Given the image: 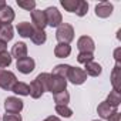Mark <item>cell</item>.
Returning a JSON list of instances; mask_svg holds the SVG:
<instances>
[{
    "label": "cell",
    "mask_w": 121,
    "mask_h": 121,
    "mask_svg": "<svg viewBox=\"0 0 121 121\" xmlns=\"http://www.w3.org/2000/svg\"><path fill=\"white\" fill-rule=\"evenodd\" d=\"M56 39L58 40V43H63V44H69L70 41H73L74 40V29H73V26L69 24V23H61L57 27Z\"/></svg>",
    "instance_id": "1"
},
{
    "label": "cell",
    "mask_w": 121,
    "mask_h": 121,
    "mask_svg": "<svg viewBox=\"0 0 121 121\" xmlns=\"http://www.w3.org/2000/svg\"><path fill=\"white\" fill-rule=\"evenodd\" d=\"M44 14L47 19V26H50V27H58L63 23V16L58 12L57 7H47L44 10Z\"/></svg>",
    "instance_id": "2"
},
{
    "label": "cell",
    "mask_w": 121,
    "mask_h": 121,
    "mask_svg": "<svg viewBox=\"0 0 121 121\" xmlns=\"http://www.w3.org/2000/svg\"><path fill=\"white\" fill-rule=\"evenodd\" d=\"M67 88V80L63 77H58L51 74L50 76V83H48V91L51 94H58L61 91H66Z\"/></svg>",
    "instance_id": "3"
},
{
    "label": "cell",
    "mask_w": 121,
    "mask_h": 121,
    "mask_svg": "<svg viewBox=\"0 0 121 121\" xmlns=\"http://www.w3.org/2000/svg\"><path fill=\"white\" fill-rule=\"evenodd\" d=\"M16 83H17V78H16L14 73H12L9 70H3V69L0 70V88L12 91V88Z\"/></svg>",
    "instance_id": "4"
},
{
    "label": "cell",
    "mask_w": 121,
    "mask_h": 121,
    "mask_svg": "<svg viewBox=\"0 0 121 121\" xmlns=\"http://www.w3.org/2000/svg\"><path fill=\"white\" fill-rule=\"evenodd\" d=\"M67 80H70V83H73L74 86H80V84H83L87 80V74L80 67H71L70 73L67 76Z\"/></svg>",
    "instance_id": "5"
},
{
    "label": "cell",
    "mask_w": 121,
    "mask_h": 121,
    "mask_svg": "<svg viewBox=\"0 0 121 121\" xmlns=\"http://www.w3.org/2000/svg\"><path fill=\"white\" fill-rule=\"evenodd\" d=\"M31 16V26L34 27V30H44V27L47 26V19H46V14L44 12L41 10H33L30 13Z\"/></svg>",
    "instance_id": "6"
},
{
    "label": "cell",
    "mask_w": 121,
    "mask_h": 121,
    "mask_svg": "<svg viewBox=\"0 0 121 121\" xmlns=\"http://www.w3.org/2000/svg\"><path fill=\"white\" fill-rule=\"evenodd\" d=\"M77 48L80 50V53H93L95 48L94 40L90 36H81L77 40Z\"/></svg>",
    "instance_id": "7"
},
{
    "label": "cell",
    "mask_w": 121,
    "mask_h": 121,
    "mask_svg": "<svg viewBox=\"0 0 121 121\" xmlns=\"http://www.w3.org/2000/svg\"><path fill=\"white\" fill-rule=\"evenodd\" d=\"M17 70L23 74H30L34 67H36V63H34V60L31 57H24V58H20L17 60V64H16Z\"/></svg>",
    "instance_id": "8"
},
{
    "label": "cell",
    "mask_w": 121,
    "mask_h": 121,
    "mask_svg": "<svg viewBox=\"0 0 121 121\" xmlns=\"http://www.w3.org/2000/svg\"><path fill=\"white\" fill-rule=\"evenodd\" d=\"M6 112H20L23 110V101L17 97H7L4 100Z\"/></svg>",
    "instance_id": "9"
},
{
    "label": "cell",
    "mask_w": 121,
    "mask_h": 121,
    "mask_svg": "<svg viewBox=\"0 0 121 121\" xmlns=\"http://www.w3.org/2000/svg\"><path fill=\"white\" fill-rule=\"evenodd\" d=\"M112 4L110 2H101L95 6V16L97 17H101V19H107L111 16L112 13Z\"/></svg>",
    "instance_id": "10"
},
{
    "label": "cell",
    "mask_w": 121,
    "mask_h": 121,
    "mask_svg": "<svg viewBox=\"0 0 121 121\" xmlns=\"http://www.w3.org/2000/svg\"><path fill=\"white\" fill-rule=\"evenodd\" d=\"M16 29H17V33L24 39H30L33 36V33H34V27L31 26V23H27V22L19 23L16 26Z\"/></svg>",
    "instance_id": "11"
},
{
    "label": "cell",
    "mask_w": 121,
    "mask_h": 121,
    "mask_svg": "<svg viewBox=\"0 0 121 121\" xmlns=\"http://www.w3.org/2000/svg\"><path fill=\"white\" fill-rule=\"evenodd\" d=\"M13 57L17 58V60L27 57V46H26V43L19 41V43H16L13 46V48H12V58Z\"/></svg>",
    "instance_id": "12"
},
{
    "label": "cell",
    "mask_w": 121,
    "mask_h": 121,
    "mask_svg": "<svg viewBox=\"0 0 121 121\" xmlns=\"http://www.w3.org/2000/svg\"><path fill=\"white\" fill-rule=\"evenodd\" d=\"M111 84H112L114 90L120 93V90H121V69H120V63H115V67L112 69V73H111Z\"/></svg>",
    "instance_id": "13"
},
{
    "label": "cell",
    "mask_w": 121,
    "mask_h": 121,
    "mask_svg": "<svg viewBox=\"0 0 121 121\" xmlns=\"http://www.w3.org/2000/svg\"><path fill=\"white\" fill-rule=\"evenodd\" d=\"M114 111H117V110L112 108L107 101H103V103L98 104V107H97V112H98V115H100L101 118H104V120H108V117H110Z\"/></svg>",
    "instance_id": "14"
},
{
    "label": "cell",
    "mask_w": 121,
    "mask_h": 121,
    "mask_svg": "<svg viewBox=\"0 0 121 121\" xmlns=\"http://www.w3.org/2000/svg\"><path fill=\"white\" fill-rule=\"evenodd\" d=\"M14 20V10L10 6H6L4 9L0 10V22L3 24H10Z\"/></svg>",
    "instance_id": "15"
},
{
    "label": "cell",
    "mask_w": 121,
    "mask_h": 121,
    "mask_svg": "<svg viewBox=\"0 0 121 121\" xmlns=\"http://www.w3.org/2000/svg\"><path fill=\"white\" fill-rule=\"evenodd\" d=\"M71 53V47L69 44H63V43H58L56 47H54V56L58 57V58H66L69 57Z\"/></svg>",
    "instance_id": "16"
},
{
    "label": "cell",
    "mask_w": 121,
    "mask_h": 121,
    "mask_svg": "<svg viewBox=\"0 0 121 121\" xmlns=\"http://www.w3.org/2000/svg\"><path fill=\"white\" fill-rule=\"evenodd\" d=\"M86 74L87 76H91V77H98L100 74H101V71H103V69H101V66L98 64V63H95V61H90V63H87L86 64Z\"/></svg>",
    "instance_id": "17"
},
{
    "label": "cell",
    "mask_w": 121,
    "mask_h": 121,
    "mask_svg": "<svg viewBox=\"0 0 121 121\" xmlns=\"http://www.w3.org/2000/svg\"><path fill=\"white\" fill-rule=\"evenodd\" d=\"M12 39H13V27H12V24H2V27H0V40L7 43Z\"/></svg>",
    "instance_id": "18"
},
{
    "label": "cell",
    "mask_w": 121,
    "mask_h": 121,
    "mask_svg": "<svg viewBox=\"0 0 121 121\" xmlns=\"http://www.w3.org/2000/svg\"><path fill=\"white\" fill-rule=\"evenodd\" d=\"M12 91H13L14 94H19V95H30V87H29V84L22 83V81H17V83L13 86Z\"/></svg>",
    "instance_id": "19"
},
{
    "label": "cell",
    "mask_w": 121,
    "mask_h": 121,
    "mask_svg": "<svg viewBox=\"0 0 121 121\" xmlns=\"http://www.w3.org/2000/svg\"><path fill=\"white\" fill-rule=\"evenodd\" d=\"M70 69H71V66H69V64H57L53 69V74L58 76V77H63V78H67V76L70 73Z\"/></svg>",
    "instance_id": "20"
},
{
    "label": "cell",
    "mask_w": 121,
    "mask_h": 121,
    "mask_svg": "<svg viewBox=\"0 0 121 121\" xmlns=\"http://www.w3.org/2000/svg\"><path fill=\"white\" fill-rule=\"evenodd\" d=\"M105 101H107L112 108H117V107L120 105V103H121V94H120L118 91L112 90V91H110V94H108V97H107Z\"/></svg>",
    "instance_id": "21"
},
{
    "label": "cell",
    "mask_w": 121,
    "mask_h": 121,
    "mask_svg": "<svg viewBox=\"0 0 121 121\" xmlns=\"http://www.w3.org/2000/svg\"><path fill=\"white\" fill-rule=\"evenodd\" d=\"M54 103H56V105H67L70 103L69 91H61L58 94H54Z\"/></svg>",
    "instance_id": "22"
},
{
    "label": "cell",
    "mask_w": 121,
    "mask_h": 121,
    "mask_svg": "<svg viewBox=\"0 0 121 121\" xmlns=\"http://www.w3.org/2000/svg\"><path fill=\"white\" fill-rule=\"evenodd\" d=\"M29 87H30V95H31L33 98H40V97L43 95V93H44V90L41 88V86H40L36 80H33Z\"/></svg>",
    "instance_id": "23"
},
{
    "label": "cell",
    "mask_w": 121,
    "mask_h": 121,
    "mask_svg": "<svg viewBox=\"0 0 121 121\" xmlns=\"http://www.w3.org/2000/svg\"><path fill=\"white\" fill-rule=\"evenodd\" d=\"M31 39V41L34 43V44H43V43H46V40H47V34H46V31L44 30H34V33H33V36L30 37Z\"/></svg>",
    "instance_id": "24"
},
{
    "label": "cell",
    "mask_w": 121,
    "mask_h": 121,
    "mask_svg": "<svg viewBox=\"0 0 121 121\" xmlns=\"http://www.w3.org/2000/svg\"><path fill=\"white\" fill-rule=\"evenodd\" d=\"M50 76L51 74H48V73H41V74H39L34 80L41 86V88L44 90V91H48V83H50Z\"/></svg>",
    "instance_id": "25"
},
{
    "label": "cell",
    "mask_w": 121,
    "mask_h": 121,
    "mask_svg": "<svg viewBox=\"0 0 121 121\" xmlns=\"http://www.w3.org/2000/svg\"><path fill=\"white\" fill-rule=\"evenodd\" d=\"M78 2L80 0H61V6L67 10V12H70V13H76V10H77V7H78Z\"/></svg>",
    "instance_id": "26"
},
{
    "label": "cell",
    "mask_w": 121,
    "mask_h": 121,
    "mask_svg": "<svg viewBox=\"0 0 121 121\" xmlns=\"http://www.w3.org/2000/svg\"><path fill=\"white\" fill-rule=\"evenodd\" d=\"M10 64H12V54H9L7 51L0 53V70L4 67H9Z\"/></svg>",
    "instance_id": "27"
},
{
    "label": "cell",
    "mask_w": 121,
    "mask_h": 121,
    "mask_svg": "<svg viewBox=\"0 0 121 121\" xmlns=\"http://www.w3.org/2000/svg\"><path fill=\"white\" fill-rule=\"evenodd\" d=\"M56 112L61 117H66V118H70L73 115V110L69 108L67 105H56Z\"/></svg>",
    "instance_id": "28"
},
{
    "label": "cell",
    "mask_w": 121,
    "mask_h": 121,
    "mask_svg": "<svg viewBox=\"0 0 121 121\" xmlns=\"http://www.w3.org/2000/svg\"><path fill=\"white\" fill-rule=\"evenodd\" d=\"M17 6L24 9V10L33 12L34 7H36V2H34V0H17Z\"/></svg>",
    "instance_id": "29"
},
{
    "label": "cell",
    "mask_w": 121,
    "mask_h": 121,
    "mask_svg": "<svg viewBox=\"0 0 121 121\" xmlns=\"http://www.w3.org/2000/svg\"><path fill=\"white\" fill-rule=\"evenodd\" d=\"M94 60V54L93 53H80L77 56V61L81 63V64H87L90 61H93Z\"/></svg>",
    "instance_id": "30"
},
{
    "label": "cell",
    "mask_w": 121,
    "mask_h": 121,
    "mask_svg": "<svg viewBox=\"0 0 121 121\" xmlns=\"http://www.w3.org/2000/svg\"><path fill=\"white\" fill-rule=\"evenodd\" d=\"M87 10H88V3L84 2V0H80V2H78V7L76 10V14L80 16V17H83V16L87 14Z\"/></svg>",
    "instance_id": "31"
},
{
    "label": "cell",
    "mask_w": 121,
    "mask_h": 121,
    "mask_svg": "<svg viewBox=\"0 0 121 121\" xmlns=\"http://www.w3.org/2000/svg\"><path fill=\"white\" fill-rule=\"evenodd\" d=\"M2 120L3 121H22V115L19 112H6Z\"/></svg>",
    "instance_id": "32"
},
{
    "label": "cell",
    "mask_w": 121,
    "mask_h": 121,
    "mask_svg": "<svg viewBox=\"0 0 121 121\" xmlns=\"http://www.w3.org/2000/svg\"><path fill=\"white\" fill-rule=\"evenodd\" d=\"M108 121H121V114L118 111H114L110 117H108Z\"/></svg>",
    "instance_id": "33"
},
{
    "label": "cell",
    "mask_w": 121,
    "mask_h": 121,
    "mask_svg": "<svg viewBox=\"0 0 121 121\" xmlns=\"http://www.w3.org/2000/svg\"><path fill=\"white\" fill-rule=\"evenodd\" d=\"M3 51H7V43L0 40V53H3Z\"/></svg>",
    "instance_id": "34"
},
{
    "label": "cell",
    "mask_w": 121,
    "mask_h": 121,
    "mask_svg": "<svg viewBox=\"0 0 121 121\" xmlns=\"http://www.w3.org/2000/svg\"><path fill=\"white\" fill-rule=\"evenodd\" d=\"M43 121H61L58 117H56V115H50V117H47L46 120H43Z\"/></svg>",
    "instance_id": "35"
},
{
    "label": "cell",
    "mask_w": 121,
    "mask_h": 121,
    "mask_svg": "<svg viewBox=\"0 0 121 121\" xmlns=\"http://www.w3.org/2000/svg\"><path fill=\"white\" fill-rule=\"evenodd\" d=\"M7 4H6V2H4V0H0V10H2V9H4Z\"/></svg>",
    "instance_id": "36"
},
{
    "label": "cell",
    "mask_w": 121,
    "mask_h": 121,
    "mask_svg": "<svg viewBox=\"0 0 121 121\" xmlns=\"http://www.w3.org/2000/svg\"><path fill=\"white\" fill-rule=\"evenodd\" d=\"M2 24H3V23H2V22H0V27H2Z\"/></svg>",
    "instance_id": "37"
},
{
    "label": "cell",
    "mask_w": 121,
    "mask_h": 121,
    "mask_svg": "<svg viewBox=\"0 0 121 121\" xmlns=\"http://www.w3.org/2000/svg\"><path fill=\"white\" fill-rule=\"evenodd\" d=\"M93 121H98V120H93Z\"/></svg>",
    "instance_id": "38"
},
{
    "label": "cell",
    "mask_w": 121,
    "mask_h": 121,
    "mask_svg": "<svg viewBox=\"0 0 121 121\" xmlns=\"http://www.w3.org/2000/svg\"><path fill=\"white\" fill-rule=\"evenodd\" d=\"M0 120H2V118H0Z\"/></svg>",
    "instance_id": "39"
}]
</instances>
